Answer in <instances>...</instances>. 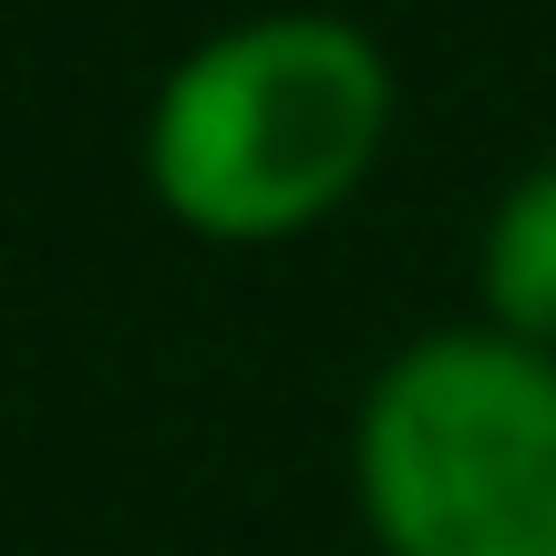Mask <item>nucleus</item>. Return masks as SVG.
I'll return each instance as SVG.
<instances>
[{"label":"nucleus","instance_id":"nucleus-3","mask_svg":"<svg viewBox=\"0 0 556 556\" xmlns=\"http://www.w3.org/2000/svg\"><path fill=\"white\" fill-rule=\"evenodd\" d=\"M475 299L505 340L556 351V155H536L495 197V217L475 238Z\"/></svg>","mask_w":556,"mask_h":556},{"label":"nucleus","instance_id":"nucleus-2","mask_svg":"<svg viewBox=\"0 0 556 556\" xmlns=\"http://www.w3.org/2000/svg\"><path fill=\"white\" fill-rule=\"evenodd\" d=\"M351 505L381 556H556V351L495 319L402 340L351 413Z\"/></svg>","mask_w":556,"mask_h":556},{"label":"nucleus","instance_id":"nucleus-1","mask_svg":"<svg viewBox=\"0 0 556 556\" xmlns=\"http://www.w3.org/2000/svg\"><path fill=\"white\" fill-rule=\"evenodd\" d=\"M402 83L361 21L258 11L176 52L144 103V186L206 248H289L371 186Z\"/></svg>","mask_w":556,"mask_h":556}]
</instances>
